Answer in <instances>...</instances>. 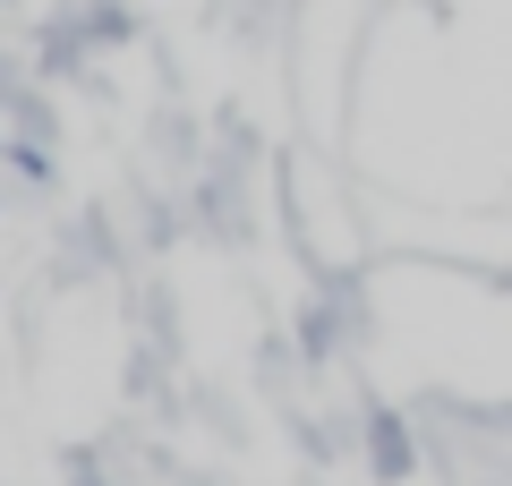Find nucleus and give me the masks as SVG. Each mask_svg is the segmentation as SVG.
I'll return each mask as SVG.
<instances>
[{
  "instance_id": "nucleus-1",
  "label": "nucleus",
  "mask_w": 512,
  "mask_h": 486,
  "mask_svg": "<svg viewBox=\"0 0 512 486\" xmlns=\"http://www.w3.org/2000/svg\"><path fill=\"white\" fill-rule=\"evenodd\" d=\"M376 469H384V478H402V469H410V452H402V427H393V418H376Z\"/></svg>"
}]
</instances>
